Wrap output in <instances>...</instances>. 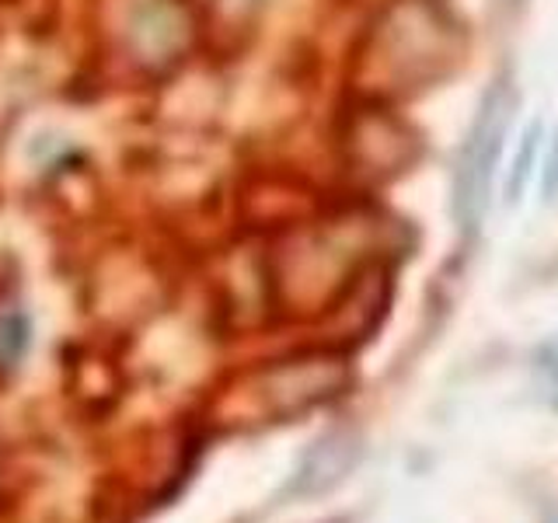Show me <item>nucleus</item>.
<instances>
[{
  "label": "nucleus",
  "instance_id": "3",
  "mask_svg": "<svg viewBox=\"0 0 558 523\" xmlns=\"http://www.w3.org/2000/svg\"><path fill=\"white\" fill-rule=\"evenodd\" d=\"M28 342H32V325L25 314L17 311L0 314V370H14L28 353Z\"/></svg>",
  "mask_w": 558,
  "mask_h": 523
},
{
  "label": "nucleus",
  "instance_id": "2",
  "mask_svg": "<svg viewBox=\"0 0 558 523\" xmlns=\"http://www.w3.org/2000/svg\"><path fill=\"white\" fill-rule=\"evenodd\" d=\"M360 447L353 440H342V436H328L318 447H314L301 471H296V492L301 496H314V492H325L336 482H342V475L353 467Z\"/></svg>",
  "mask_w": 558,
  "mask_h": 523
},
{
  "label": "nucleus",
  "instance_id": "1",
  "mask_svg": "<svg viewBox=\"0 0 558 523\" xmlns=\"http://www.w3.org/2000/svg\"><path fill=\"white\" fill-rule=\"evenodd\" d=\"M502 130H506V109H502V98L493 95L482 109V119H478L475 133H471V144L464 154V171H461V199L464 203H475L485 196L488 179H493V168H496Z\"/></svg>",
  "mask_w": 558,
  "mask_h": 523
}]
</instances>
